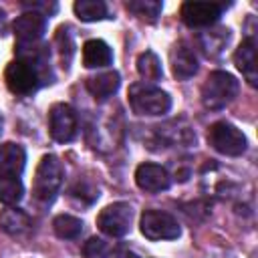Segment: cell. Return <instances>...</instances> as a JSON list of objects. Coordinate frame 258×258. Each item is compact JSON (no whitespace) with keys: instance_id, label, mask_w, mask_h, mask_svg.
Wrapping results in <instances>:
<instances>
[{"instance_id":"obj_26","label":"cell","mask_w":258,"mask_h":258,"mask_svg":"<svg viewBox=\"0 0 258 258\" xmlns=\"http://www.w3.org/2000/svg\"><path fill=\"white\" fill-rule=\"evenodd\" d=\"M71 194H73V196H77V198H81V200H83V198H85V196H87V185H85V183H83V185H81V181H77V183H75V185H73V187H71ZM89 198H91V200H93V202H95V200H97V198H99V187H91V194H89Z\"/></svg>"},{"instance_id":"obj_2","label":"cell","mask_w":258,"mask_h":258,"mask_svg":"<svg viewBox=\"0 0 258 258\" xmlns=\"http://www.w3.org/2000/svg\"><path fill=\"white\" fill-rule=\"evenodd\" d=\"M240 91V83L226 71H212L202 85V103L210 111H220L230 105Z\"/></svg>"},{"instance_id":"obj_22","label":"cell","mask_w":258,"mask_h":258,"mask_svg":"<svg viewBox=\"0 0 258 258\" xmlns=\"http://www.w3.org/2000/svg\"><path fill=\"white\" fill-rule=\"evenodd\" d=\"M52 230L62 240H75L83 232V220H79L71 214H58L52 220Z\"/></svg>"},{"instance_id":"obj_13","label":"cell","mask_w":258,"mask_h":258,"mask_svg":"<svg viewBox=\"0 0 258 258\" xmlns=\"http://www.w3.org/2000/svg\"><path fill=\"white\" fill-rule=\"evenodd\" d=\"M234 64L238 71L244 75L248 85L256 87L258 85V67H256V40L254 36H246L240 46L234 52Z\"/></svg>"},{"instance_id":"obj_1","label":"cell","mask_w":258,"mask_h":258,"mask_svg":"<svg viewBox=\"0 0 258 258\" xmlns=\"http://www.w3.org/2000/svg\"><path fill=\"white\" fill-rule=\"evenodd\" d=\"M62 179H64L62 161L52 153L42 155V159L38 161L36 173H34V181H32L34 200L44 204V206L52 204V200L56 198V194L62 185Z\"/></svg>"},{"instance_id":"obj_7","label":"cell","mask_w":258,"mask_h":258,"mask_svg":"<svg viewBox=\"0 0 258 258\" xmlns=\"http://www.w3.org/2000/svg\"><path fill=\"white\" fill-rule=\"evenodd\" d=\"M139 230L147 240H177L181 236L179 222L161 210H145L139 220Z\"/></svg>"},{"instance_id":"obj_5","label":"cell","mask_w":258,"mask_h":258,"mask_svg":"<svg viewBox=\"0 0 258 258\" xmlns=\"http://www.w3.org/2000/svg\"><path fill=\"white\" fill-rule=\"evenodd\" d=\"M4 81L10 93L14 95H32L42 87V79L38 69L26 60V58H18L8 62L6 71H4Z\"/></svg>"},{"instance_id":"obj_27","label":"cell","mask_w":258,"mask_h":258,"mask_svg":"<svg viewBox=\"0 0 258 258\" xmlns=\"http://www.w3.org/2000/svg\"><path fill=\"white\" fill-rule=\"evenodd\" d=\"M2 125H4V123H2V115H0V135H2Z\"/></svg>"},{"instance_id":"obj_24","label":"cell","mask_w":258,"mask_h":258,"mask_svg":"<svg viewBox=\"0 0 258 258\" xmlns=\"http://www.w3.org/2000/svg\"><path fill=\"white\" fill-rule=\"evenodd\" d=\"M54 44L58 46L60 64L67 71L69 64H71V60H73V54H75V42H73V34H71V28L69 26H58V30L54 34Z\"/></svg>"},{"instance_id":"obj_11","label":"cell","mask_w":258,"mask_h":258,"mask_svg":"<svg viewBox=\"0 0 258 258\" xmlns=\"http://www.w3.org/2000/svg\"><path fill=\"white\" fill-rule=\"evenodd\" d=\"M135 183L143 191L159 194V191L169 189L171 177H169V173H167V169L163 165L145 161V163L137 165V169H135Z\"/></svg>"},{"instance_id":"obj_12","label":"cell","mask_w":258,"mask_h":258,"mask_svg":"<svg viewBox=\"0 0 258 258\" xmlns=\"http://www.w3.org/2000/svg\"><path fill=\"white\" fill-rule=\"evenodd\" d=\"M169 64H171V73L177 81H187L198 73V56L194 52V48L185 42H177L171 46L169 50Z\"/></svg>"},{"instance_id":"obj_18","label":"cell","mask_w":258,"mask_h":258,"mask_svg":"<svg viewBox=\"0 0 258 258\" xmlns=\"http://www.w3.org/2000/svg\"><path fill=\"white\" fill-rule=\"evenodd\" d=\"M230 42V30L228 28H214V30H206L198 36V44L202 48V52L208 58H218L222 54V50L226 48V44Z\"/></svg>"},{"instance_id":"obj_6","label":"cell","mask_w":258,"mask_h":258,"mask_svg":"<svg viewBox=\"0 0 258 258\" xmlns=\"http://www.w3.org/2000/svg\"><path fill=\"white\" fill-rule=\"evenodd\" d=\"M133 208L127 202H113L97 216V228L109 238H123L131 230Z\"/></svg>"},{"instance_id":"obj_19","label":"cell","mask_w":258,"mask_h":258,"mask_svg":"<svg viewBox=\"0 0 258 258\" xmlns=\"http://www.w3.org/2000/svg\"><path fill=\"white\" fill-rule=\"evenodd\" d=\"M137 73L145 83H157L163 77L161 60L153 50H143L137 56Z\"/></svg>"},{"instance_id":"obj_15","label":"cell","mask_w":258,"mask_h":258,"mask_svg":"<svg viewBox=\"0 0 258 258\" xmlns=\"http://www.w3.org/2000/svg\"><path fill=\"white\" fill-rule=\"evenodd\" d=\"M119 85H121V77L117 71H105V73H99V75H93L85 81V87L87 91L97 99V101H105L109 97H113L117 91H119Z\"/></svg>"},{"instance_id":"obj_21","label":"cell","mask_w":258,"mask_h":258,"mask_svg":"<svg viewBox=\"0 0 258 258\" xmlns=\"http://www.w3.org/2000/svg\"><path fill=\"white\" fill-rule=\"evenodd\" d=\"M73 10L83 22H97L107 18V4L103 0H77Z\"/></svg>"},{"instance_id":"obj_17","label":"cell","mask_w":258,"mask_h":258,"mask_svg":"<svg viewBox=\"0 0 258 258\" xmlns=\"http://www.w3.org/2000/svg\"><path fill=\"white\" fill-rule=\"evenodd\" d=\"M113 62L111 46L101 38H91L83 44V64L87 69H103Z\"/></svg>"},{"instance_id":"obj_23","label":"cell","mask_w":258,"mask_h":258,"mask_svg":"<svg viewBox=\"0 0 258 258\" xmlns=\"http://www.w3.org/2000/svg\"><path fill=\"white\" fill-rule=\"evenodd\" d=\"M125 8L135 14L137 18L141 20H147V22H155L163 10V4L159 0H127L125 2Z\"/></svg>"},{"instance_id":"obj_4","label":"cell","mask_w":258,"mask_h":258,"mask_svg":"<svg viewBox=\"0 0 258 258\" xmlns=\"http://www.w3.org/2000/svg\"><path fill=\"white\" fill-rule=\"evenodd\" d=\"M208 143L212 145V149H216L218 153L228 155V157H238L248 147L246 135L230 121L212 123L208 127Z\"/></svg>"},{"instance_id":"obj_10","label":"cell","mask_w":258,"mask_h":258,"mask_svg":"<svg viewBox=\"0 0 258 258\" xmlns=\"http://www.w3.org/2000/svg\"><path fill=\"white\" fill-rule=\"evenodd\" d=\"M12 30L18 38V44H34L46 32V16L36 10H24L12 22Z\"/></svg>"},{"instance_id":"obj_3","label":"cell","mask_w":258,"mask_h":258,"mask_svg":"<svg viewBox=\"0 0 258 258\" xmlns=\"http://www.w3.org/2000/svg\"><path fill=\"white\" fill-rule=\"evenodd\" d=\"M127 97H129V105H131L133 113H137V115L155 117V115H165L171 109L169 93H165L159 87L149 85V83H133L129 87Z\"/></svg>"},{"instance_id":"obj_14","label":"cell","mask_w":258,"mask_h":258,"mask_svg":"<svg viewBox=\"0 0 258 258\" xmlns=\"http://www.w3.org/2000/svg\"><path fill=\"white\" fill-rule=\"evenodd\" d=\"M26 165V149L20 143L8 141L0 145V173L20 177Z\"/></svg>"},{"instance_id":"obj_8","label":"cell","mask_w":258,"mask_h":258,"mask_svg":"<svg viewBox=\"0 0 258 258\" xmlns=\"http://www.w3.org/2000/svg\"><path fill=\"white\" fill-rule=\"evenodd\" d=\"M79 117L69 103H54L48 111V133L56 143H69L77 137Z\"/></svg>"},{"instance_id":"obj_9","label":"cell","mask_w":258,"mask_h":258,"mask_svg":"<svg viewBox=\"0 0 258 258\" xmlns=\"http://www.w3.org/2000/svg\"><path fill=\"white\" fill-rule=\"evenodd\" d=\"M224 6L218 2H183L179 8L181 22L189 28H208L220 20Z\"/></svg>"},{"instance_id":"obj_25","label":"cell","mask_w":258,"mask_h":258,"mask_svg":"<svg viewBox=\"0 0 258 258\" xmlns=\"http://www.w3.org/2000/svg\"><path fill=\"white\" fill-rule=\"evenodd\" d=\"M113 254H115V248L109 246L103 238H97V236L89 238L83 246V256L85 258H113Z\"/></svg>"},{"instance_id":"obj_20","label":"cell","mask_w":258,"mask_h":258,"mask_svg":"<svg viewBox=\"0 0 258 258\" xmlns=\"http://www.w3.org/2000/svg\"><path fill=\"white\" fill-rule=\"evenodd\" d=\"M24 198V185L20 177L0 173V202L4 206H16Z\"/></svg>"},{"instance_id":"obj_16","label":"cell","mask_w":258,"mask_h":258,"mask_svg":"<svg viewBox=\"0 0 258 258\" xmlns=\"http://www.w3.org/2000/svg\"><path fill=\"white\" fill-rule=\"evenodd\" d=\"M30 228H32V220L24 210H20L16 206H8L6 210L0 212V230L6 232L8 236L20 238V236L28 234Z\"/></svg>"}]
</instances>
